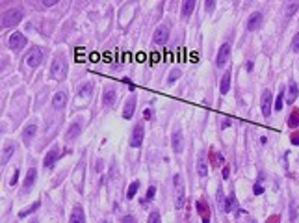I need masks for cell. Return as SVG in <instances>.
Wrapping results in <instances>:
<instances>
[{"label":"cell","instance_id":"1","mask_svg":"<svg viewBox=\"0 0 299 223\" xmlns=\"http://www.w3.org/2000/svg\"><path fill=\"white\" fill-rule=\"evenodd\" d=\"M50 76L54 80H63L67 76V60L65 56H56L50 67Z\"/></svg>","mask_w":299,"mask_h":223},{"label":"cell","instance_id":"2","mask_svg":"<svg viewBox=\"0 0 299 223\" xmlns=\"http://www.w3.org/2000/svg\"><path fill=\"white\" fill-rule=\"evenodd\" d=\"M22 20V11L13 7V9H7L4 15H2V26L4 28H11V26H17L19 22Z\"/></svg>","mask_w":299,"mask_h":223},{"label":"cell","instance_id":"3","mask_svg":"<svg viewBox=\"0 0 299 223\" xmlns=\"http://www.w3.org/2000/svg\"><path fill=\"white\" fill-rule=\"evenodd\" d=\"M173 184H175V205H177V208H182L184 207V182H182V177L175 175Z\"/></svg>","mask_w":299,"mask_h":223},{"label":"cell","instance_id":"4","mask_svg":"<svg viewBox=\"0 0 299 223\" xmlns=\"http://www.w3.org/2000/svg\"><path fill=\"white\" fill-rule=\"evenodd\" d=\"M167 39H169V26L167 24H160L154 30V33H152V41H154V45L164 47L167 43Z\"/></svg>","mask_w":299,"mask_h":223},{"label":"cell","instance_id":"5","mask_svg":"<svg viewBox=\"0 0 299 223\" xmlns=\"http://www.w3.org/2000/svg\"><path fill=\"white\" fill-rule=\"evenodd\" d=\"M41 60H43V52H41V48L39 47H33L30 52H28V56H26V65L28 67H37L39 63H41Z\"/></svg>","mask_w":299,"mask_h":223},{"label":"cell","instance_id":"6","mask_svg":"<svg viewBox=\"0 0 299 223\" xmlns=\"http://www.w3.org/2000/svg\"><path fill=\"white\" fill-rule=\"evenodd\" d=\"M58 158H59V147H58V145H54V147L46 153V156H45V160H43L45 169H52V167H54V164L58 162Z\"/></svg>","mask_w":299,"mask_h":223},{"label":"cell","instance_id":"7","mask_svg":"<svg viewBox=\"0 0 299 223\" xmlns=\"http://www.w3.org/2000/svg\"><path fill=\"white\" fill-rule=\"evenodd\" d=\"M9 47L13 48V50H22L24 47H26V37L20 33V32H15V33H11L9 35Z\"/></svg>","mask_w":299,"mask_h":223},{"label":"cell","instance_id":"8","mask_svg":"<svg viewBox=\"0 0 299 223\" xmlns=\"http://www.w3.org/2000/svg\"><path fill=\"white\" fill-rule=\"evenodd\" d=\"M141 143H143V125L138 123V125L134 127V130H132L130 145H132V147H141Z\"/></svg>","mask_w":299,"mask_h":223},{"label":"cell","instance_id":"9","mask_svg":"<svg viewBox=\"0 0 299 223\" xmlns=\"http://www.w3.org/2000/svg\"><path fill=\"white\" fill-rule=\"evenodd\" d=\"M229 56H231V45L229 43H225V45H221V48H219V52H218V67H225V63L229 61Z\"/></svg>","mask_w":299,"mask_h":223},{"label":"cell","instance_id":"10","mask_svg":"<svg viewBox=\"0 0 299 223\" xmlns=\"http://www.w3.org/2000/svg\"><path fill=\"white\" fill-rule=\"evenodd\" d=\"M197 173L201 179H204L208 175V164H206V153H199V158H197Z\"/></svg>","mask_w":299,"mask_h":223},{"label":"cell","instance_id":"11","mask_svg":"<svg viewBox=\"0 0 299 223\" xmlns=\"http://www.w3.org/2000/svg\"><path fill=\"white\" fill-rule=\"evenodd\" d=\"M260 24H262V13H260V11H255V13L249 17V20H247V30H249V32H255V30L260 28Z\"/></svg>","mask_w":299,"mask_h":223},{"label":"cell","instance_id":"12","mask_svg":"<svg viewBox=\"0 0 299 223\" xmlns=\"http://www.w3.org/2000/svg\"><path fill=\"white\" fill-rule=\"evenodd\" d=\"M262 114H264V117L271 115V93L270 91L262 93Z\"/></svg>","mask_w":299,"mask_h":223},{"label":"cell","instance_id":"13","mask_svg":"<svg viewBox=\"0 0 299 223\" xmlns=\"http://www.w3.org/2000/svg\"><path fill=\"white\" fill-rule=\"evenodd\" d=\"M136 102H138V99H136V95H132L128 100H126V104H125V110H123V117L125 119H130L132 115H134V110H136Z\"/></svg>","mask_w":299,"mask_h":223},{"label":"cell","instance_id":"14","mask_svg":"<svg viewBox=\"0 0 299 223\" xmlns=\"http://www.w3.org/2000/svg\"><path fill=\"white\" fill-rule=\"evenodd\" d=\"M65 102H67V95H65V91H58V93L54 95V99H52V106H54L56 110H61V108L65 106Z\"/></svg>","mask_w":299,"mask_h":223},{"label":"cell","instance_id":"15","mask_svg":"<svg viewBox=\"0 0 299 223\" xmlns=\"http://www.w3.org/2000/svg\"><path fill=\"white\" fill-rule=\"evenodd\" d=\"M297 93H299V89H297V84L292 80L290 82V86H288V93H286V102L288 104H294L296 102V99H297Z\"/></svg>","mask_w":299,"mask_h":223},{"label":"cell","instance_id":"16","mask_svg":"<svg viewBox=\"0 0 299 223\" xmlns=\"http://www.w3.org/2000/svg\"><path fill=\"white\" fill-rule=\"evenodd\" d=\"M173 151H175L177 154L182 153V132H180L178 128L173 132Z\"/></svg>","mask_w":299,"mask_h":223},{"label":"cell","instance_id":"17","mask_svg":"<svg viewBox=\"0 0 299 223\" xmlns=\"http://www.w3.org/2000/svg\"><path fill=\"white\" fill-rule=\"evenodd\" d=\"M69 223H86V216H84L82 207H74V210H73V214H71Z\"/></svg>","mask_w":299,"mask_h":223},{"label":"cell","instance_id":"18","mask_svg":"<svg viewBox=\"0 0 299 223\" xmlns=\"http://www.w3.org/2000/svg\"><path fill=\"white\" fill-rule=\"evenodd\" d=\"M35 130H37V127L32 123V125H28L26 128H24V132H22V141L26 143V145H30V141H32V138L35 136Z\"/></svg>","mask_w":299,"mask_h":223},{"label":"cell","instance_id":"19","mask_svg":"<svg viewBox=\"0 0 299 223\" xmlns=\"http://www.w3.org/2000/svg\"><path fill=\"white\" fill-rule=\"evenodd\" d=\"M102 102H104V106H112V104L115 102V89H112V87L104 89V95H102Z\"/></svg>","mask_w":299,"mask_h":223},{"label":"cell","instance_id":"20","mask_svg":"<svg viewBox=\"0 0 299 223\" xmlns=\"http://www.w3.org/2000/svg\"><path fill=\"white\" fill-rule=\"evenodd\" d=\"M231 201H232V199H231ZM231 201H229V199H225V195H223V192H221V190L218 192V203H219V208H221L225 214H227V212H231Z\"/></svg>","mask_w":299,"mask_h":223},{"label":"cell","instance_id":"21","mask_svg":"<svg viewBox=\"0 0 299 223\" xmlns=\"http://www.w3.org/2000/svg\"><path fill=\"white\" fill-rule=\"evenodd\" d=\"M35 177H37V171H35V167L28 169V173H26V181H24V190H30V188L33 186V182H35Z\"/></svg>","mask_w":299,"mask_h":223},{"label":"cell","instance_id":"22","mask_svg":"<svg viewBox=\"0 0 299 223\" xmlns=\"http://www.w3.org/2000/svg\"><path fill=\"white\" fill-rule=\"evenodd\" d=\"M193 9H195V0H186V2L182 4V17L188 19Z\"/></svg>","mask_w":299,"mask_h":223},{"label":"cell","instance_id":"23","mask_svg":"<svg viewBox=\"0 0 299 223\" xmlns=\"http://www.w3.org/2000/svg\"><path fill=\"white\" fill-rule=\"evenodd\" d=\"M78 134H80V123H73V125H71V128L67 130L65 140H67V141H73V140H74Z\"/></svg>","mask_w":299,"mask_h":223},{"label":"cell","instance_id":"24","mask_svg":"<svg viewBox=\"0 0 299 223\" xmlns=\"http://www.w3.org/2000/svg\"><path fill=\"white\" fill-rule=\"evenodd\" d=\"M229 89H231V73L227 71L225 73V76L221 78V86H219V91L225 95V93H229Z\"/></svg>","mask_w":299,"mask_h":223},{"label":"cell","instance_id":"25","mask_svg":"<svg viewBox=\"0 0 299 223\" xmlns=\"http://www.w3.org/2000/svg\"><path fill=\"white\" fill-rule=\"evenodd\" d=\"M13 151H15V143H7V145H6V151H4V156H2V164H4V166H6L7 160L11 158Z\"/></svg>","mask_w":299,"mask_h":223},{"label":"cell","instance_id":"26","mask_svg":"<svg viewBox=\"0 0 299 223\" xmlns=\"http://www.w3.org/2000/svg\"><path fill=\"white\" fill-rule=\"evenodd\" d=\"M138 188H139V182H138V181H134V182L128 186L126 197H128V199H134V197H136V194H138Z\"/></svg>","mask_w":299,"mask_h":223},{"label":"cell","instance_id":"27","mask_svg":"<svg viewBox=\"0 0 299 223\" xmlns=\"http://www.w3.org/2000/svg\"><path fill=\"white\" fill-rule=\"evenodd\" d=\"M299 9V2H292V4H286V9H284V15L286 17H292L296 11Z\"/></svg>","mask_w":299,"mask_h":223},{"label":"cell","instance_id":"28","mask_svg":"<svg viewBox=\"0 0 299 223\" xmlns=\"http://www.w3.org/2000/svg\"><path fill=\"white\" fill-rule=\"evenodd\" d=\"M39 207H41V201H35V203H33L32 207H28L26 210H22V212L19 214V218H24V216H28V214H32V212H35V210H37Z\"/></svg>","mask_w":299,"mask_h":223},{"label":"cell","instance_id":"29","mask_svg":"<svg viewBox=\"0 0 299 223\" xmlns=\"http://www.w3.org/2000/svg\"><path fill=\"white\" fill-rule=\"evenodd\" d=\"M91 89H93V84H91V82L84 84L82 89H80V97H89V95H91Z\"/></svg>","mask_w":299,"mask_h":223},{"label":"cell","instance_id":"30","mask_svg":"<svg viewBox=\"0 0 299 223\" xmlns=\"http://www.w3.org/2000/svg\"><path fill=\"white\" fill-rule=\"evenodd\" d=\"M180 74H182V73H180V69H178V67H175V69L169 73V84H173L175 80H178V76H180Z\"/></svg>","mask_w":299,"mask_h":223},{"label":"cell","instance_id":"31","mask_svg":"<svg viewBox=\"0 0 299 223\" xmlns=\"http://www.w3.org/2000/svg\"><path fill=\"white\" fill-rule=\"evenodd\" d=\"M147 223H162V218H160V214L154 210V212H151L149 214V220H147Z\"/></svg>","mask_w":299,"mask_h":223},{"label":"cell","instance_id":"32","mask_svg":"<svg viewBox=\"0 0 299 223\" xmlns=\"http://www.w3.org/2000/svg\"><path fill=\"white\" fill-rule=\"evenodd\" d=\"M297 220V212H296V201H290V221Z\"/></svg>","mask_w":299,"mask_h":223},{"label":"cell","instance_id":"33","mask_svg":"<svg viewBox=\"0 0 299 223\" xmlns=\"http://www.w3.org/2000/svg\"><path fill=\"white\" fill-rule=\"evenodd\" d=\"M283 100H284V91L279 93V97L275 100V110H283Z\"/></svg>","mask_w":299,"mask_h":223},{"label":"cell","instance_id":"34","mask_svg":"<svg viewBox=\"0 0 299 223\" xmlns=\"http://www.w3.org/2000/svg\"><path fill=\"white\" fill-rule=\"evenodd\" d=\"M292 50H294V52H299V32L294 35V39H292Z\"/></svg>","mask_w":299,"mask_h":223},{"label":"cell","instance_id":"35","mask_svg":"<svg viewBox=\"0 0 299 223\" xmlns=\"http://www.w3.org/2000/svg\"><path fill=\"white\" fill-rule=\"evenodd\" d=\"M297 123H299V112H294V114H292V117H290V125H292V127H296Z\"/></svg>","mask_w":299,"mask_h":223},{"label":"cell","instance_id":"36","mask_svg":"<svg viewBox=\"0 0 299 223\" xmlns=\"http://www.w3.org/2000/svg\"><path fill=\"white\" fill-rule=\"evenodd\" d=\"M154 194H156V188H154V186H151V188L147 190V201L154 199Z\"/></svg>","mask_w":299,"mask_h":223},{"label":"cell","instance_id":"37","mask_svg":"<svg viewBox=\"0 0 299 223\" xmlns=\"http://www.w3.org/2000/svg\"><path fill=\"white\" fill-rule=\"evenodd\" d=\"M121 223H136V218H134V216H125V218L121 220Z\"/></svg>","mask_w":299,"mask_h":223},{"label":"cell","instance_id":"38","mask_svg":"<svg viewBox=\"0 0 299 223\" xmlns=\"http://www.w3.org/2000/svg\"><path fill=\"white\" fill-rule=\"evenodd\" d=\"M255 194H257V195H260V194H264V188L260 186V182H257V184H255Z\"/></svg>","mask_w":299,"mask_h":223},{"label":"cell","instance_id":"39","mask_svg":"<svg viewBox=\"0 0 299 223\" xmlns=\"http://www.w3.org/2000/svg\"><path fill=\"white\" fill-rule=\"evenodd\" d=\"M17 179H19V169L15 171V175H13V179L9 181V184H15V182H17Z\"/></svg>","mask_w":299,"mask_h":223},{"label":"cell","instance_id":"40","mask_svg":"<svg viewBox=\"0 0 299 223\" xmlns=\"http://www.w3.org/2000/svg\"><path fill=\"white\" fill-rule=\"evenodd\" d=\"M214 6H216L214 2H206V9H214Z\"/></svg>","mask_w":299,"mask_h":223},{"label":"cell","instance_id":"41","mask_svg":"<svg viewBox=\"0 0 299 223\" xmlns=\"http://www.w3.org/2000/svg\"><path fill=\"white\" fill-rule=\"evenodd\" d=\"M203 223H210V220H208V218H203Z\"/></svg>","mask_w":299,"mask_h":223},{"label":"cell","instance_id":"42","mask_svg":"<svg viewBox=\"0 0 299 223\" xmlns=\"http://www.w3.org/2000/svg\"><path fill=\"white\" fill-rule=\"evenodd\" d=\"M292 141H294V143H299V138H294V140H292Z\"/></svg>","mask_w":299,"mask_h":223},{"label":"cell","instance_id":"43","mask_svg":"<svg viewBox=\"0 0 299 223\" xmlns=\"http://www.w3.org/2000/svg\"><path fill=\"white\" fill-rule=\"evenodd\" d=\"M102 223H110V221H106V220H104V221H102Z\"/></svg>","mask_w":299,"mask_h":223},{"label":"cell","instance_id":"44","mask_svg":"<svg viewBox=\"0 0 299 223\" xmlns=\"http://www.w3.org/2000/svg\"><path fill=\"white\" fill-rule=\"evenodd\" d=\"M32 223H37V221H32Z\"/></svg>","mask_w":299,"mask_h":223}]
</instances>
